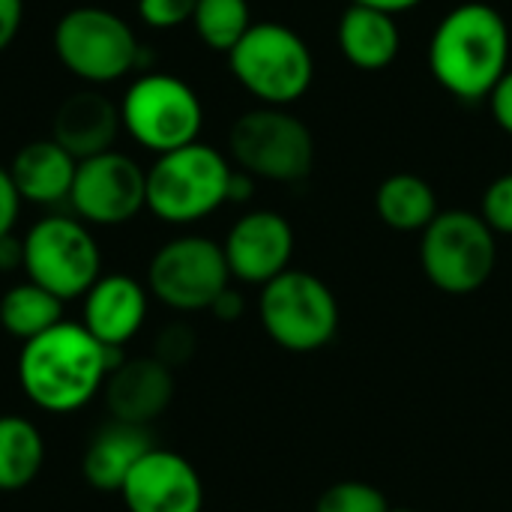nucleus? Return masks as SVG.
Returning <instances> with one entry per match:
<instances>
[{"instance_id": "nucleus-1", "label": "nucleus", "mask_w": 512, "mask_h": 512, "mask_svg": "<svg viewBox=\"0 0 512 512\" xmlns=\"http://www.w3.org/2000/svg\"><path fill=\"white\" fill-rule=\"evenodd\" d=\"M120 363V348L102 345L84 324L60 321L21 345L18 381L39 411L69 414L102 393L108 372Z\"/></svg>"}, {"instance_id": "nucleus-2", "label": "nucleus", "mask_w": 512, "mask_h": 512, "mask_svg": "<svg viewBox=\"0 0 512 512\" xmlns=\"http://www.w3.org/2000/svg\"><path fill=\"white\" fill-rule=\"evenodd\" d=\"M510 24L480 0L450 9L429 39L432 78L462 102H483L510 69Z\"/></svg>"}, {"instance_id": "nucleus-3", "label": "nucleus", "mask_w": 512, "mask_h": 512, "mask_svg": "<svg viewBox=\"0 0 512 512\" xmlns=\"http://www.w3.org/2000/svg\"><path fill=\"white\" fill-rule=\"evenodd\" d=\"M234 165L210 144H186L147 168V210L168 225H192L228 204Z\"/></svg>"}, {"instance_id": "nucleus-4", "label": "nucleus", "mask_w": 512, "mask_h": 512, "mask_svg": "<svg viewBox=\"0 0 512 512\" xmlns=\"http://www.w3.org/2000/svg\"><path fill=\"white\" fill-rule=\"evenodd\" d=\"M228 66L249 96L273 108H288L303 99L315 78L306 39L282 21H255L228 51Z\"/></svg>"}, {"instance_id": "nucleus-5", "label": "nucleus", "mask_w": 512, "mask_h": 512, "mask_svg": "<svg viewBox=\"0 0 512 512\" xmlns=\"http://www.w3.org/2000/svg\"><path fill=\"white\" fill-rule=\"evenodd\" d=\"M51 42L60 66L90 87L126 78L141 66L144 54L129 21L102 6H75L63 12Z\"/></svg>"}, {"instance_id": "nucleus-6", "label": "nucleus", "mask_w": 512, "mask_h": 512, "mask_svg": "<svg viewBox=\"0 0 512 512\" xmlns=\"http://www.w3.org/2000/svg\"><path fill=\"white\" fill-rule=\"evenodd\" d=\"M123 132L144 150L162 156L195 144L204 126V105L192 84L171 72L138 75L120 99Z\"/></svg>"}, {"instance_id": "nucleus-7", "label": "nucleus", "mask_w": 512, "mask_h": 512, "mask_svg": "<svg viewBox=\"0 0 512 512\" xmlns=\"http://www.w3.org/2000/svg\"><path fill=\"white\" fill-rule=\"evenodd\" d=\"M420 264L426 279L453 297L480 291L498 264V234L480 213L441 210L420 234Z\"/></svg>"}, {"instance_id": "nucleus-8", "label": "nucleus", "mask_w": 512, "mask_h": 512, "mask_svg": "<svg viewBox=\"0 0 512 512\" xmlns=\"http://www.w3.org/2000/svg\"><path fill=\"white\" fill-rule=\"evenodd\" d=\"M258 318L264 333L291 354L321 351L339 333V303L330 285L294 267L261 288Z\"/></svg>"}, {"instance_id": "nucleus-9", "label": "nucleus", "mask_w": 512, "mask_h": 512, "mask_svg": "<svg viewBox=\"0 0 512 512\" xmlns=\"http://www.w3.org/2000/svg\"><path fill=\"white\" fill-rule=\"evenodd\" d=\"M231 162L261 180L300 183L315 165V138L288 108L258 105L240 114L228 132Z\"/></svg>"}, {"instance_id": "nucleus-10", "label": "nucleus", "mask_w": 512, "mask_h": 512, "mask_svg": "<svg viewBox=\"0 0 512 512\" xmlns=\"http://www.w3.org/2000/svg\"><path fill=\"white\" fill-rule=\"evenodd\" d=\"M21 240L27 279L63 303L84 297L102 276L99 243L78 216H42Z\"/></svg>"}, {"instance_id": "nucleus-11", "label": "nucleus", "mask_w": 512, "mask_h": 512, "mask_svg": "<svg viewBox=\"0 0 512 512\" xmlns=\"http://www.w3.org/2000/svg\"><path fill=\"white\" fill-rule=\"evenodd\" d=\"M228 285L231 270L222 243L201 234L162 243L147 267V291L174 312H210Z\"/></svg>"}, {"instance_id": "nucleus-12", "label": "nucleus", "mask_w": 512, "mask_h": 512, "mask_svg": "<svg viewBox=\"0 0 512 512\" xmlns=\"http://www.w3.org/2000/svg\"><path fill=\"white\" fill-rule=\"evenodd\" d=\"M69 207L84 225H123L147 210V171L120 150L81 159L75 168Z\"/></svg>"}, {"instance_id": "nucleus-13", "label": "nucleus", "mask_w": 512, "mask_h": 512, "mask_svg": "<svg viewBox=\"0 0 512 512\" xmlns=\"http://www.w3.org/2000/svg\"><path fill=\"white\" fill-rule=\"evenodd\" d=\"M222 249L231 279L264 288L267 282L291 270L294 228L276 210H252L231 225Z\"/></svg>"}, {"instance_id": "nucleus-14", "label": "nucleus", "mask_w": 512, "mask_h": 512, "mask_svg": "<svg viewBox=\"0 0 512 512\" xmlns=\"http://www.w3.org/2000/svg\"><path fill=\"white\" fill-rule=\"evenodd\" d=\"M123 504L129 512H201L204 483L189 459L174 450L153 447L126 477Z\"/></svg>"}, {"instance_id": "nucleus-15", "label": "nucleus", "mask_w": 512, "mask_h": 512, "mask_svg": "<svg viewBox=\"0 0 512 512\" xmlns=\"http://www.w3.org/2000/svg\"><path fill=\"white\" fill-rule=\"evenodd\" d=\"M174 372L150 357H123L120 366H114L102 384L105 408L111 420L132 423V426H150L156 417L168 411L174 402Z\"/></svg>"}, {"instance_id": "nucleus-16", "label": "nucleus", "mask_w": 512, "mask_h": 512, "mask_svg": "<svg viewBox=\"0 0 512 512\" xmlns=\"http://www.w3.org/2000/svg\"><path fill=\"white\" fill-rule=\"evenodd\" d=\"M120 129V105L99 90H78L66 96L51 120V138L78 162L114 150Z\"/></svg>"}, {"instance_id": "nucleus-17", "label": "nucleus", "mask_w": 512, "mask_h": 512, "mask_svg": "<svg viewBox=\"0 0 512 512\" xmlns=\"http://www.w3.org/2000/svg\"><path fill=\"white\" fill-rule=\"evenodd\" d=\"M147 297L150 291L126 273L99 276L96 285L81 297V324L102 345L123 348L147 318Z\"/></svg>"}, {"instance_id": "nucleus-18", "label": "nucleus", "mask_w": 512, "mask_h": 512, "mask_svg": "<svg viewBox=\"0 0 512 512\" xmlns=\"http://www.w3.org/2000/svg\"><path fill=\"white\" fill-rule=\"evenodd\" d=\"M78 159H72L54 138L27 141L9 162V177L21 195V201L54 207L69 201Z\"/></svg>"}, {"instance_id": "nucleus-19", "label": "nucleus", "mask_w": 512, "mask_h": 512, "mask_svg": "<svg viewBox=\"0 0 512 512\" xmlns=\"http://www.w3.org/2000/svg\"><path fill=\"white\" fill-rule=\"evenodd\" d=\"M150 450L153 441L147 426L111 420L90 438L81 459V474L96 492H120L138 459Z\"/></svg>"}, {"instance_id": "nucleus-20", "label": "nucleus", "mask_w": 512, "mask_h": 512, "mask_svg": "<svg viewBox=\"0 0 512 512\" xmlns=\"http://www.w3.org/2000/svg\"><path fill=\"white\" fill-rule=\"evenodd\" d=\"M336 42L342 57L363 69V72H381L387 69L402 48V33L396 24V15L351 3L336 27Z\"/></svg>"}, {"instance_id": "nucleus-21", "label": "nucleus", "mask_w": 512, "mask_h": 512, "mask_svg": "<svg viewBox=\"0 0 512 512\" xmlns=\"http://www.w3.org/2000/svg\"><path fill=\"white\" fill-rule=\"evenodd\" d=\"M375 210L387 228L402 234H423L432 225V219L441 213L432 183L408 171L393 174L378 186Z\"/></svg>"}, {"instance_id": "nucleus-22", "label": "nucleus", "mask_w": 512, "mask_h": 512, "mask_svg": "<svg viewBox=\"0 0 512 512\" xmlns=\"http://www.w3.org/2000/svg\"><path fill=\"white\" fill-rule=\"evenodd\" d=\"M45 462V441L39 429L18 417H0V492H21L27 489Z\"/></svg>"}, {"instance_id": "nucleus-23", "label": "nucleus", "mask_w": 512, "mask_h": 512, "mask_svg": "<svg viewBox=\"0 0 512 512\" xmlns=\"http://www.w3.org/2000/svg\"><path fill=\"white\" fill-rule=\"evenodd\" d=\"M60 321H63V300L39 288L30 279L21 285H12L0 297V327L21 342H30L48 333Z\"/></svg>"}, {"instance_id": "nucleus-24", "label": "nucleus", "mask_w": 512, "mask_h": 512, "mask_svg": "<svg viewBox=\"0 0 512 512\" xmlns=\"http://www.w3.org/2000/svg\"><path fill=\"white\" fill-rule=\"evenodd\" d=\"M252 9L249 0H198L192 27L198 39L210 48L228 57V51L246 36L252 27Z\"/></svg>"}, {"instance_id": "nucleus-25", "label": "nucleus", "mask_w": 512, "mask_h": 512, "mask_svg": "<svg viewBox=\"0 0 512 512\" xmlns=\"http://www.w3.org/2000/svg\"><path fill=\"white\" fill-rule=\"evenodd\" d=\"M315 512H390V501L372 483L342 480L321 492Z\"/></svg>"}, {"instance_id": "nucleus-26", "label": "nucleus", "mask_w": 512, "mask_h": 512, "mask_svg": "<svg viewBox=\"0 0 512 512\" xmlns=\"http://www.w3.org/2000/svg\"><path fill=\"white\" fill-rule=\"evenodd\" d=\"M480 216L495 234L512 237V171L492 180L480 201Z\"/></svg>"}, {"instance_id": "nucleus-27", "label": "nucleus", "mask_w": 512, "mask_h": 512, "mask_svg": "<svg viewBox=\"0 0 512 512\" xmlns=\"http://www.w3.org/2000/svg\"><path fill=\"white\" fill-rule=\"evenodd\" d=\"M195 345H198V339H195V330L192 327H186V324H168L156 336L153 357L174 372V369H180L183 363H189L195 357Z\"/></svg>"}, {"instance_id": "nucleus-28", "label": "nucleus", "mask_w": 512, "mask_h": 512, "mask_svg": "<svg viewBox=\"0 0 512 512\" xmlns=\"http://www.w3.org/2000/svg\"><path fill=\"white\" fill-rule=\"evenodd\" d=\"M198 0H138V15L153 30H174L192 21Z\"/></svg>"}, {"instance_id": "nucleus-29", "label": "nucleus", "mask_w": 512, "mask_h": 512, "mask_svg": "<svg viewBox=\"0 0 512 512\" xmlns=\"http://www.w3.org/2000/svg\"><path fill=\"white\" fill-rule=\"evenodd\" d=\"M18 210H21V195H18L9 171L0 168V237L12 234V228L18 222Z\"/></svg>"}, {"instance_id": "nucleus-30", "label": "nucleus", "mask_w": 512, "mask_h": 512, "mask_svg": "<svg viewBox=\"0 0 512 512\" xmlns=\"http://www.w3.org/2000/svg\"><path fill=\"white\" fill-rule=\"evenodd\" d=\"M489 102V108H492V117H495V123L512 135V66L507 69V75L498 81V87L492 90V96L486 99Z\"/></svg>"}, {"instance_id": "nucleus-31", "label": "nucleus", "mask_w": 512, "mask_h": 512, "mask_svg": "<svg viewBox=\"0 0 512 512\" xmlns=\"http://www.w3.org/2000/svg\"><path fill=\"white\" fill-rule=\"evenodd\" d=\"M24 21V0H0V51H6Z\"/></svg>"}, {"instance_id": "nucleus-32", "label": "nucleus", "mask_w": 512, "mask_h": 512, "mask_svg": "<svg viewBox=\"0 0 512 512\" xmlns=\"http://www.w3.org/2000/svg\"><path fill=\"white\" fill-rule=\"evenodd\" d=\"M243 309H246V303H243V294L240 291H234L231 285L216 297V303L210 306V312L219 318V321H225V324H231V321H237L240 315H243Z\"/></svg>"}, {"instance_id": "nucleus-33", "label": "nucleus", "mask_w": 512, "mask_h": 512, "mask_svg": "<svg viewBox=\"0 0 512 512\" xmlns=\"http://www.w3.org/2000/svg\"><path fill=\"white\" fill-rule=\"evenodd\" d=\"M24 270V240H18L15 234H3L0 237V273H15Z\"/></svg>"}, {"instance_id": "nucleus-34", "label": "nucleus", "mask_w": 512, "mask_h": 512, "mask_svg": "<svg viewBox=\"0 0 512 512\" xmlns=\"http://www.w3.org/2000/svg\"><path fill=\"white\" fill-rule=\"evenodd\" d=\"M252 192H255V177L240 171V168H234L231 186H228V204H243V201L252 198Z\"/></svg>"}, {"instance_id": "nucleus-35", "label": "nucleus", "mask_w": 512, "mask_h": 512, "mask_svg": "<svg viewBox=\"0 0 512 512\" xmlns=\"http://www.w3.org/2000/svg\"><path fill=\"white\" fill-rule=\"evenodd\" d=\"M351 3H360V6H372V9H381V12L399 15V12H408V9L420 6L423 0H351Z\"/></svg>"}, {"instance_id": "nucleus-36", "label": "nucleus", "mask_w": 512, "mask_h": 512, "mask_svg": "<svg viewBox=\"0 0 512 512\" xmlns=\"http://www.w3.org/2000/svg\"><path fill=\"white\" fill-rule=\"evenodd\" d=\"M390 512H420V510H390Z\"/></svg>"}]
</instances>
